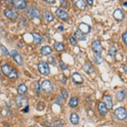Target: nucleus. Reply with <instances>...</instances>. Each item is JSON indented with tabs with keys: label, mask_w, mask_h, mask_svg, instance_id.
Wrapping results in <instances>:
<instances>
[{
	"label": "nucleus",
	"mask_w": 127,
	"mask_h": 127,
	"mask_svg": "<svg viewBox=\"0 0 127 127\" xmlns=\"http://www.w3.org/2000/svg\"><path fill=\"white\" fill-rule=\"evenodd\" d=\"M1 69H2V71H3V73L6 76L9 77V79H12V80L17 79V77H18L17 72H16L12 67H10L9 65H8V64L2 65Z\"/></svg>",
	"instance_id": "1"
},
{
	"label": "nucleus",
	"mask_w": 127,
	"mask_h": 127,
	"mask_svg": "<svg viewBox=\"0 0 127 127\" xmlns=\"http://www.w3.org/2000/svg\"><path fill=\"white\" fill-rule=\"evenodd\" d=\"M114 115L116 116V118L120 120H125L127 118V112L126 108H118L117 109H115L114 111Z\"/></svg>",
	"instance_id": "2"
},
{
	"label": "nucleus",
	"mask_w": 127,
	"mask_h": 127,
	"mask_svg": "<svg viewBox=\"0 0 127 127\" xmlns=\"http://www.w3.org/2000/svg\"><path fill=\"white\" fill-rule=\"evenodd\" d=\"M38 70L43 75H48L50 74V69H49L48 64L46 62L39 63V64H38Z\"/></svg>",
	"instance_id": "3"
},
{
	"label": "nucleus",
	"mask_w": 127,
	"mask_h": 127,
	"mask_svg": "<svg viewBox=\"0 0 127 127\" xmlns=\"http://www.w3.org/2000/svg\"><path fill=\"white\" fill-rule=\"evenodd\" d=\"M15 103L18 107H24V106H27L28 99L26 97L22 95H19L15 98Z\"/></svg>",
	"instance_id": "4"
},
{
	"label": "nucleus",
	"mask_w": 127,
	"mask_h": 127,
	"mask_svg": "<svg viewBox=\"0 0 127 127\" xmlns=\"http://www.w3.org/2000/svg\"><path fill=\"white\" fill-rule=\"evenodd\" d=\"M92 48H93L94 54H101L103 48H102V45L100 43L99 41H93L92 42Z\"/></svg>",
	"instance_id": "5"
},
{
	"label": "nucleus",
	"mask_w": 127,
	"mask_h": 127,
	"mask_svg": "<svg viewBox=\"0 0 127 127\" xmlns=\"http://www.w3.org/2000/svg\"><path fill=\"white\" fill-rule=\"evenodd\" d=\"M56 15L58 16L59 19H61L64 21H67L69 20V15L68 13H66V11H64V9H58L56 10Z\"/></svg>",
	"instance_id": "6"
},
{
	"label": "nucleus",
	"mask_w": 127,
	"mask_h": 127,
	"mask_svg": "<svg viewBox=\"0 0 127 127\" xmlns=\"http://www.w3.org/2000/svg\"><path fill=\"white\" fill-rule=\"evenodd\" d=\"M42 90L45 92V93H51V92H53V90H54V87H53V85L51 84V82L49 81H43L42 83Z\"/></svg>",
	"instance_id": "7"
},
{
	"label": "nucleus",
	"mask_w": 127,
	"mask_h": 127,
	"mask_svg": "<svg viewBox=\"0 0 127 127\" xmlns=\"http://www.w3.org/2000/svg\"><path fill=\"white\" fill-rule=\"evenodd\" d=\"M27 15L30 16L31 18H39L40 17V12L39 10L36 8L30 7L27 9Z\"/></svg>",
	"instance_id": "8"
},
{
	"label": "nucleus",
	"mask_w": 127,
	"mask_h": 127,
	"mask_svg": "<svg viewBox=\"0 0 127 127\" xmlns=\"http://www.w3.org/2000/svg\"><path fill=\"white\" fill-rule=\"evenodd\" d=\"M4 15H5L6 17L9 20H15L16 18L18 17L17 12L15 11V10H13V9H8L5 10Z\"/></svg>",
	"instance_id": "9"
},
{
	"label": "nucleus",
	"mask_w": 127,
	"mask_h": 127,
	"mask_svg": "<svg viewBox=\"0 0 127 127\" xmlns=\"http://www.w3.org/2000/svg\"><path fill=\"white\" fill-rule=\"evenodd\" d=\"M12 2H13V4L16 9H24L26 6V3L25 0H12Z\"/></svg>",
	"instance_id": "10"
},
{
	"label": "nucleus",
	"mask_w": 127,
	"mask_h": 127,
	"mask_svg": "<svg viewBox=\"0 0 127 127\" xmlns=\"http://www.w3.org/2000/svg\"><path fill=\"white\" fill-rule=\"evenodd\" d=\"M72 81L75 85H81L83 82V79L79 73H74L72 75Z\"/></svg>",
	"instance_id": "11"
},
{
	"label": "nucleus",
	"mask_w": 127,
	"mask_h": 127,
	"mask_svg": "<svg viewBox=\"0 0 127 127\" xmlns=\"http://www.w3.org/2000/svg\"><path fill=\"white\" fill-rule=\"evenodd\" d=\"M79 30L81 31V32H82L83 33L87 34V33H89V32H91L92 28H91V26H90L89 25H87L86 23H81L79 25Z\"/></svg>",
	"instance_id": "12"
},
{
	"label": "nucleus",
	"mask_w": 127,
	"mask_h": 127,
	"mask_svg": "<svg viewBox=\"0 0 127 127\" xmlns=\"http://www.w3.org/2000/svg\"><path fill=\"white\" fill-rule=\"evenodd\" d=\"M11 54H12V57L14 58V59L15 60V62L18 64L21 65L23 64V60H22V58L20 57V55L16 52L15 50H12L11 51Z\"/></svg>",
	"instance_id": "13"
},
{
	"label": "nucleus",
	"mask_w": 127,
	"mask_h": 127,
	"mask_svg": "<svg viewBox=\"0 0 127 127\" xmlns=\"http://www.w3.org/2000/svg\"><path fill=\"white\" fill-rule=\"evenodd\" d=\"M114 18L115 20H119V21H120V20H122L123 19H124V13H123V11L121 9H117L114 10Z\"/></svg>",
	"instance_id": "14"
},
{
	"label": "nucleus",
	"mask_w": 127,
	"mask_h": 127,
	"mask_svg": "<svg viewBox=\"0 0 127 127\" xmlns=\"http://www.w3.org/2000/svg\"><path fill=\"white\" fill-rule=\"evenodd\" d=\"M75 38L79 41H85L87 39V36H86V34L83 33L82 32H81L80 30L75 31Z\"/></svg>",
	"instance_id": "15"
},
{
	"label": "nucleus",
	"mask_w": 127,
	"mask_h": 127,
	"mask_svg": "<svg viewBox=\"0 0 127 127\" xmlns=\"http://www.w3.org/2000/svg\"><path fill=\"white\" fill-rule=\"evenodd\" d=\"M73 3L79 9L84 10L86 9V3L84 0H73Z\"/></svg>",
	"instance_id": "16"
},
{
	"label": "nucleus",
	"mask_w": 127,
	"mask_h": 127,
	"mask_svg": "<svg viewBox=\"0 0 127 127\" xmlns=\"http://www.w3.org/2000/svg\"><path fill=\"white\" fill-rule=\"evenodd\" d=\"M98 111L101 114H103V115H105L106 114H107L108 112V108L107 106L105 105V103H102V102H100L99 103H98Z\"/></svg>",
	"instance_id": "17"
},
{
	"label": "nucleus",
	"mask_w": 127,
	"mask_h": 127,
	"mask_svg": "<svg viewBox=\"0 0 127 127\" xmlns=\"http://www.w3.org/2000/svg\"><path fill=\"white\" fill-rule=\"evenodd\" d=\"M115 97H116V99H117L118 101H120V102L124 101V100L126 99V91H120V92H118V93H116V95H115Z\"/></svg>",
	"instance_id": "18"
},
{
	"label": "nucleus",
	"mask_w": 127,
	"mask_h": 127,
	"mask_svg": "<svg viewBox=\"0 0 127 127\" xmlns=\"http://www.w3.org/2000/svg\"><path fill=\"white\" fill-rule=\"evenodd\" d=\"M104 102H105V105L107 106L108 109H111L113 108V102L112 97L110 96H104Z\"/></svg>",
	"instance_id": "19"
},
{
	"label": "nucleus",
	"mask_w": 127,
	"mask_h": 127,
	"mask_svg": "<svg viewBox=\"0 0 127 127\" xmlns=\"http://www.w3.org/2000/svg\"><path fill=\"white\" fill-rule=\"evenodd\" d=\"M83 69L86 73L87 74H91L92 72H93V67L92 66V64L90 63H85V64L83 65Z\"/></svg>",
	"instance_id": "20"
},
{
	"label": "nucleus",
	"mask_w": 127,
	"mask_h": 127,
	"mask_svg": "<svg viewBox=\"0 0 127 127\" xmlns=\"http://www.w3.org/2000/svg\"><path fill=\"white\" fill-rule=\"evenodd\" d=\"M17 92L20 95H24V94H26L27 93V87H26V86L24 85V84H20L17 88Z\"/></svg>",
	"instance_id": "21"
},
{
	"label": "nucleus",
	"mask_w": 127,
	"mask_h": 127,
	"mask_svg": "<svg viewBox=\"0 0 127 127\" xmlns=\"http://www.w3.org/2000/svg\"><path fill=\"white\" fill-rule=\"evenodd\" d=\"M41 53L43 55H49L52 53V48L49 46H43L41 48Z\"/></svg>",
	"instance_id": "22"
},
{
	"label": "nucleus",
	"mask_w": 127,
	"mask_h": 127,
	"mask_svg": "<svg viewBox=\"0 0 127 127\" xmlns=\"http://www.w3.org/2000/svg\"><path fill=\"white\" fill-rule=\"evenodd\" d=\"M43 16H44L45 20H46L48 22L53 21V20H54V15H53V14L50 13V12H48V11H45L44 13H43Z\"/></svg>",
	"instance_id": "23"
},
{
	"label": "nucleus",
	"mask_w": 127,
	"mask_h": 127,
	"mask_svg": "<svg viewBox=\"0 0 127 127\" xmlns=\"http://www.w3.org/2000/svg\"><path fill=\"white\" fill-rule=\"evenodd\" d=\"M69 120H70V122L72 123L73 125H77L79 122V117L75 113H73V114H70V118H69Z\"/></svg>",
	"instance_id": "24"
},
{
	"label": "nucleus",
	"mask_w": 127,
	"mask_h": 127,
	"mask_svg": "<svg viewBox=\"0 0 127 127\" xmlns=\"http://www.w3.org/2000/svg\"><path fill=\"white\" fill-rule=\"evenodd\" d=\"M32 36H33V42H34V43L39 44V43L42 42V38L38 33H33V34H32Z\"/></svg>",
	"instance_id": "25"
},
{
	"label": "nucleus",
	"mask_w": 127,
	"mask_h": 127,
	"mask_svg": "<svg viewBox=\"0 0 127 127\" xmlns=\"http://www.w3.org/2000/svg\"><path fill=\"white\" fill-rule=\"evenodd\" d=\"M69 104L71 108L77 107V105H78V98H77L76 97H71L70 100H69Z\"/></svg>",
	"instance_id": "26"
},
{
	"label": "nucleus",
	"mask_w": 127,
	"mask_h": 127,
	"mask_svg": "<svg viewBox=\"0 0 127 127\" xmlns=\"http://www.w3.org/2000/svg\"><path fill=\"white\" fill-rule=\"evenodd\" d=\"M103 59L101 57V54H93V61L96 64H101L102 62H103Z\"/></svg>",
	"instance_id": "27"
},
{
	"label": "nucleus",
	"mask_w": 127,
	"mask_h": 127,
	"mask_svg": "<svg viewBox=\"0 0 127 127\" xmlns=\"http://www.w3.org/2000/svg\"><path fill=\"white\" fill-rule=\"evenodd\" d=\"M54 48L56 49L58 52H62V51L64 50V46L63 43H61V42H55Z\"/></svg>",
	"instance_id": "28"
},
{
	"label": "nucleus",
	"mask_w": 127,
	"mask_h": 127,
	"mask_svg": "<svg viewBox=\"0 0 127 127\" xmlns=\"http://www.w3.org/2000/svg\"><path fill=\"white\" fill-rule=\"evenodd\" d=\"M116 54H117V49L115 48V47L110 46L109 49H108V54H109L111 57H114Z\"/></svg>",
	"instance_id": "29"
},
{
	"label": "nucleus",
	"mask_w": 127,
	"mask_h": 127,
	"mask_svg": "<svg viewBox=\"0 0 127 127\" xmlns=\"http://www.w3.org/2000/svg\"><path fill=\"white\" fill-rule=\"evenodd\" d=\"M61 93H62V96H63V98L64 99H67L69 97V94H68V92H67L66 89H63L61 90Z\"/></svg>",
	"instance_id": "30"
},
{
	"label": "nucleus",
	"mask_w": 127,
	"mask_h": 127,
	"mask_svg": "<svg viewBox=\"0 0 127 127\" xmlns=\"http://www.w3.org/2000/svg\"><path fill=\"white\" fill-rule=\"evenodd\" d=\"M1 49H2V51H3V54H5L6 56H8V57L10 56V54L9 53V51L7 50V48H6L4 46H3V45H2V46H1Z\"/></svg>",
	"instance_id": "31"
},
{
	"label": "nucleus",
	"mask_w": 127,
	"mask_h": 127,
	"mask_svg": "<svg viewBox=\"0 0 127 127\" xmlns=\"http://www.w3.org/2000/svg\"><path fill=\"white\" fill-rule=\"evenodd\" d=\"M35 86H36V95H37V97H39V95H40V85H39V82H37V81H36V82L35 83Z\"/></svg>",
	"instance_id": "32"
},
{
	"label": "nucleus",
	"mask_w": 127,
	"mask_h": 127,
	"mask_svg": "<svg viewBox=\"0 0 127 127\" xmlns=\"http://www.w3.org/2000/svg\"><path fill=\"white\" fill-rule=\"evenodd\" d=\"M69 42H70V43L72 44L73 46H75V45L77 44L76 39H75V37H73V36H69Z\"/></svg>",
	"instance_id": "33"
},
{
	"label": "nucleus",
	"mask_w": 127,
	"mask_h": 127,
	"mask_svg": "<svg viewBox=\"0 0 127 127\" xmlns=\"http://www.w3.org/2000/svg\"><path fill=\"white\" fill-rule=\"evenodd\" d=\"M122 39H123V42L126 43V45H127V32H124L122 35Z\"/></svg>",
	"instance_id": "34"
},
{
	"label": "nucleus",
	"mask_w": 127,
	"mask_h": 127,
	"mask_svg": "<svg viewBox=\"0 0 127 127\" xmlns=\"http://www.w3.org/2000/svg\"><path fill=\"white\" fill-rule=\"evenodd\" d=\"M59 65H60V67H61V69H62V70H66L67 69V66H66V64H65L64 62H60L59 63Z\"/></svg>",
	"instance_id": "35"
},
{
	"label": "nucleus",
	"mask_w": 127,
	"mask_h": 127,
	"mask_svg": "<svg viewBox=\"0 0 127 127\" xmlns=\"http://www.w3.org/2000/svg\"><path fill=\"white\" fill-rule=\"evenodd\" d=\"M60 123H61L60 121H59V120H57V121L54 123V124H55L54 126H56V127H62V125H61Z\"/></svg>",
	"instance_id": "36"
},
{
	"label": "nucleus",
	"mask_w": 127,
	"mask_h": 127,
	"mask_svg": "<svg viewBox=\"0 0 127 127\" xmlns=\"http://www.w3.org/2000/svg\"><path fill=\"white\" fill-rule=\"evenodd\" d=\"M49 61H50V62H52V64L55 65V59H54V58H52V57H50V58H49Z\"/></svg>",
	"instance_id": "37"
},
{
	"label": "nucleus",
	"mask_w": 127,
	"mask_h": 127,
	"mask_svg": "<svg viewBox=\"0 0 127 127\" xmlns=\"http://www.w3.org/2000/svg\"><path fill=\"white\" fill-rule=\"evenodd\" d=\"M93 1H94V0H87V3L89 5H93Z\"/></svg>",
	"instance_id": "38"
},
{
	"label": "nucleus",
	"mask_w": 127,
	"mask_h": 127,
	"mask_svg": "<svg viewBox=\"0 0 127 127\" xmlns=\"http://www.w3.org/2000/svg\"><path fill=\"white\" fill-rule=\"evenodd\" d=\"M28 111H29V106H26V108H24V109H23V112L24 113H28Z\"/></svg>",
	"instance_id": "39"
},
{
	"label": "nucleus",
	"mask_w": 127,
	"mask_h": 127,
	"mask_svg": "<svg viewBox=\"0 0 127 127\" xmlns=\"http://www.w3.org/2000/svg\"><path fill=\"white\" fill-rule=\"evenodd\" d=\"M47 2H48V3H51V4H53V3H55V0H46Z\"/></svg>",
	"instance_id": "40"
},
{
	"label": "nucleus",
	"mask_w": 127,
	"mask_h": 127,
	"mask_svg": "<svg viewBox=\"0 0 127 127\" xmlns=\"http://www.w3.org/2000/svg\"><path fill=\"white\" fill-rule=\"evenodd\" d=\"M65 81H67V78H66V77L64 76V78H63V83H64V84L65 83Z\"/></svg>",
	"instance_id": "41"
},
{
	"label": "nucleus",
	"mask_w": 127,
	"mask_h": 127,
	"mask_svg": "<svg viewBox=\"0 0 127 127\" xmlns=\"http://www.w3.org/2000/svg\"><path fill=\"white\" fill-rule=\"evenodd\" d=\"M59 30H60V31H63V27H62V26H60V27L59 28Z\"/></svg>",
	"instance_id": "42"
}]
</instances>
